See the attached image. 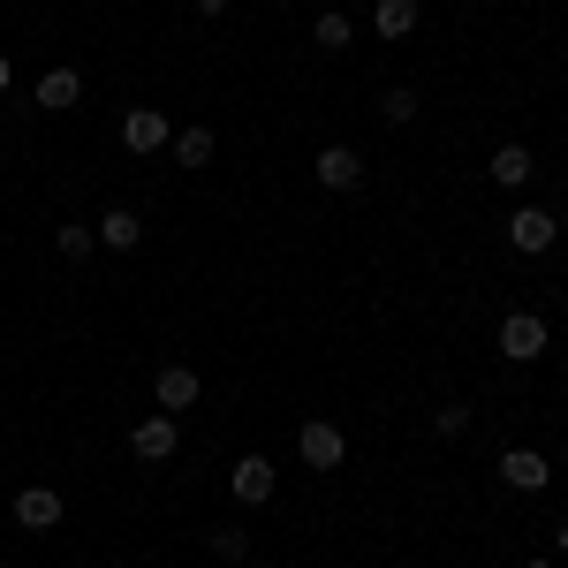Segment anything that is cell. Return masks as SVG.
I'll return each instance as SVG.
<instances>
[{
  "label": "cell",
  "instance_id": "cell-18",
  "mask_svg": "<svg viewBox=\"0 0 568 568\" xmlns=\"http://www.w3.org/2000/svg\"><path fill=\"white\" fill-rule=\"evenodd\" d=\"M205 546H213L220 561H243V554H251V530H213Z\"/></svg>",
  "mask_w": 568,
  "mask_h": 568
},
{
  "label": "cell",
  "instance_id": "cell-9",
  "mask_svg": "<svg viewBox=\"0 0 568 568\" xmlns=\"http://www.w3.org/2000/svg\"><path fill=\"white\" fill-rule=\"evenodd\" d=\"M152 394H160V409H168V417H182V409H197V394H205V387H197V372H190V364H168Z\"/></svg>",
  "mask_w": 568,
  "mask_h": 568
},
{
  "label": "cell",
  "instance_id": "cell-10",
  "mask_svg": "<svg viewBox=\"0 0 568 568\" xmlns=\"http://www.w3.org/2000/svg\"><path fill=\"white\" fill-rule=\"evenodd\" d=\"M311 168H318V182H326V190H356V182H364V160H356L349 144H326Z\"/></svg>",
  "mask_w": 568,
  "mask_h": 568
},
{
  "label": "cell",
  "instance_id": "cell-5",
  "mask_svg": "<svg viewBox=\"0 0 568 568\" xmlns=\"http://www.w3.org/2000/svg\"><path fill=\"white\" fill-rule=\"evenodd\" d=\"M546 478H554V470H546L538 447H508V455H500V485H516V493H546Z\"/></svg>",
  "mask_w": 568,
  "mask_h": 568
},
{
  "label": "cell",
  "instance_id": "cell-11",
  "mask_svg": "<svg viewBox=\"0 0 568 568\" xmlns=\"http://www.w3.org/2000/svg\"><path fill=\"white\" fill-rule=\"evenodd\" d=\"M91 235H99L106 251H136V243H144V220L114 205V213H99V220H91Z\"/></svg>",
  "mask_w": 568,
  "mask_h": 568
},
{
  "label": "cell",
  "instance_id": "cell-24",
  "mask_svg": "<svg viewBox=\"0 0 568 568\" xmlns=\"http://www.w3.org/2000/svg\"><path fill=\"white\" fill-rule=\"evenodd\" d=\"M524 568H554V561H524Z\"/></svg>",
  "mask_w": 568,
  "mask_h": 568
},
{
  "label": "cell",
  "instance_id": "cell-21",
  "mask_svg": "<svg viewBox=\"0 0 568 568\" xmlns=\"http://www.w3.org/2000/svg\"><path fill=\"white\" fill-rule=\"evenodd\" d=\"M554 546H561V554H568V516H561V524H554Z\"/></svg>",
  "mask_w": 568,
  "mask_h": 568
},
{
  "label": "cell",
  "instance_id": "cell-8",
  "mask_svg": "<svg viewBox=\"0 0 568 568\" xmlns=\"http://www.w3.org/2000/svg\"><path fill=\"white\" fill-rule=\"evenodd\" d=\"M16 524L23 530H53L61 524V493H53V485H23V493H16Z\"/></svg>",
  "mask_w": 568,
  "mask_h": 568
},
{
  "label": "cell",
  "instance_id": "cell-6",
  "mask_svg": "<svg viewBox=\"0 0 568 568\" xmlns=\"http://www.w3.org/2000/svg\"><path fill=\"white\" fill-rule=\"evenodd\" d=\"M227 493H235L243 508H258V500H273V463H265V455H243V463L227 470Z\"/></svg>",
  "mask_w": 568,
  "mask_h": 568
},
{
  "label": "cell",
  "instance_id": "cell-14",
  "mask_svg": "<svg viewBox=\"0 0 568 568\" xmlns=\"http://www.w3.org/2000/svg\"><path fill=\"white\" fill-rule=\"evenodd\" d=\"M372 31H379V39H409V31H417V0H379V8H372Z\"/></svg>",
  "mask_w": 568,
  "mask_h": 568
},
{
  "label": "cell",
  "instance_id": "cell-13",
  "mask_svg": "<svg viewBox=\"0 0 568 568\" xmlns=\"http://www.w3.org/2000/svg\"><path fill=\"white\" fill-rule=\"evenodd\" d=\"M77 99H84V77H77V69H45L39 77V106L61 114V106H77Z\"/></svg>",
  "mask_w": 568,
  "mask_h": 568
},
{
  "label": "cell",
  "instance_id": "cell-17",
  "mask_svg": "<svg viewBox=\"0 0 568 568\" xmlns=\"http://www.w3.org/2000/svg\"><path fill=\"white\" fill-rule=\"evenodd\" d=\"M91 243H99L91 227H77V220H61V258H69V265H77V258H91Z\"/></svg>",
  "mask_w": 568,
  "mask_h": 568
},
{
  "label": "cell",
  "instance_id": "cell-19",
  "mask_svg": "<svg viewBox=\"0 0 568 568\" xmlns=\"http://www.w3.org/2000/svg\"><path fill=\"white\" fill-rule=\"evenodd\" d=\"M379 114H387V122H409V114H417V91H409V84H394L387 99H379Z\"/></svg>",
  "mask_w": 568,
  "mask_h": 568
},
{
  "label": "cell",
  "instance_id": "cell-16",
  "mask_svg": "<svg viewBox=\"0 0 568 568\" xmlns=\"http://www.w3.org/2000/svg\"><path fill=\"white\" fill-rule=\"evenodd\" d=\"M175 160H182V168H205V160H213V130H182L175 136Z\"/></svg>",
  "mask_w": 568,
  "mask_h": 568
},
{
  "label": "cell",
  "instance_id": "cell-15",
  "mask_svg": "<svg viewBox=\"0 0 568 568\" xmlns=\"http://www.w3.org/2000/svg\"><path fill=\"white\" fill-rule=\"evenodd\" d=\"M349 39H356V23H349V16H334V8H326V16L311 23V45H318V53H342Z\"/></svg>",
  "mask_w": 568,
  "mask_h": 568
},
{
  "label": "cell",
  "instance_id": "cell-22",
  "mask_svg": "<svg viewBox=\"0 0 568 568\" xmlns=\"http://www.w3.org/2000/svg\"><path fill=\"white\" fill-rule=\"evenodd\" d=\"M8 77H16V69H8V53H0V91H8Z\"/></svg>",
  "mask_w": 568,
  "mask_h": 568
},
{
  "label": "cell",
  "instance_id": "cell-1",
  "mask_svg": "<svg viewBox=\"0 0 568 568\" xmlns=\"http://www.w3.org/2000/svg\"><path fill=\"white\" fill-rule=\"evenodd\" d=\"M500 356H508V364L546 356V318H538V311H508V318H500Z\"/></svg>",
  "mask_w": 568,
  "mask_h": 568
},
{
  "label": "cell",
  "instance_id": "cell-2",
  "mask_svg": "<svg viewBox=\"0 0 568 568\" xmlns=\"http://www.w3.org/2000/svg\"><path fill=\"white\" fill-rule=\"evenodd\" d=\"M296 455H304L311 470H342V455H349V439H342V425H326V417H311L304 433H296Z\"/></svg>",
  "mask_w": 568,
  "mask_h": 568
},
{
  "label": "cell",
  "instance_id": "cell-3",
  "mask_svg": "<svg viewBox=\"0 0 568 568\" xmlns=\"http://www.w3.org/2000/svg\"><path fill=\"white\" fill-rule=\"evenodd\" d=\"M508 243H516L524 258H538V251H554V243H561V220L546 213V205H524V213L508 220Z\"/></svg>",
  "mask_w": 568,
  "mask_h": 568
},
{
  "label": "cell",
  "instance_id": "cell-23",
  "mask_svg": "<svg viewBox=\"0 0 568 568\" xmlns=\"http://www.w3.org/2000/svg\"><path fill=\"white\" fill-rule=\"evenodd\" d=\"M197 8H205V16H220V8H227V0H197Z\"/></svg>",
  "mask_w": 568,
  "mask_h": 568
},
{
  "label": "cell",
  "instance_id": "cell-12",
  "mask_svg": "<svg viewBox=\"0 0 568 568\" xmlns=\"http://www.w3.org/2000/svg\"><path fill=\"white\" fill-rule=\"evenodd\" d=\"M530 175H538V160H530L524 144H500V152H493V182H500V190H524Z\"/></svg>",
  "mask_w": 568,
  "mask_h": 568
},
{
  "label": "cell",
  "instance_id": "cell-4",
  "mask_svg": "<svg viewBox=\"0 0 568 568\" xmlns=\"http://www.w3.org/2000/svg\"><path fill=\"white\" fill-rule=\"evenodd\" d=\"M122 144H130V152H160V144H175V130H168L160 106H130V114H122Z\"/></svg>",
  "mask_w": 568,
  "mask_h": 568
},
{
  "label": "cell",
  "instance_id": "cell-7",
  "mask_svg": "<svg viewBox=\"0 0 568 568\" xmlns=\"http://www.w3.org/2000/svg\"><path fill=\"white\" fill-rule=\"evenodd\" d=\"M175 417H168V409H160V417H144V425H136L130 433V447H136V463H168V455H175Z\"/></svg>",
  "mask_w": 568,
  "mask_h": 568
},
{
  "label": "cell",
  "instance_id": "cell-20",
  "mask_svg": "<svg viewBox=\"0 0 568 568\" xmlns=\"http://www.w3.org/2000/svg\"><path fill=\"white\" fill-rule=\"evenodd\" d=\"M433 425H439V433H447V439H455V433H470V409H463V402H447V409H439Z\"/></svg>",
  "mask_w": 568,
  "mask_h": 568
}]
</instances>
